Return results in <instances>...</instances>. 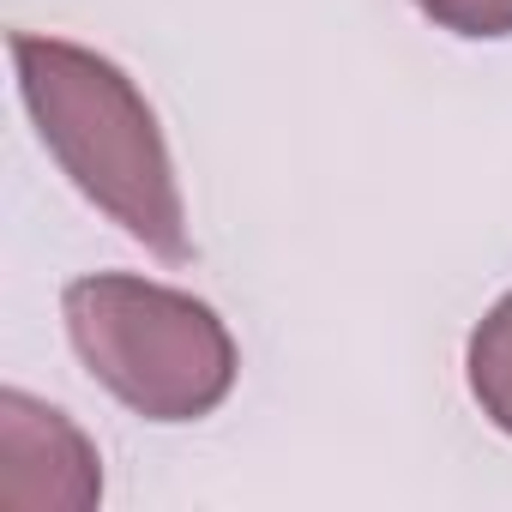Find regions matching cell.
<instances>
[{
    "instance_id": "obj_1",
    "label": "cell",
    "mask_w": 512,
    "mask_h": 512,
    "mask_svg": "<svg viewBox=\"0 0 512 512\" xmlns=\"http://www.w3.org/2000/svg\"><path fill=\"white\" fill-rule=\"evenodd\" d=\"M13 67L31 121L55 163L73 175V187L97 211H109L133 241H145L157 260H193L175 163L139 85L91 49L31 31L13 37Z\"/></svg>"
},
{
    "instance_id": "obj_2",
    "label": "cell",
    "mask_w": 512,
    "mask_h": 512,
    "mask_svg": "<svg viewBox=\"0 0 512 512\" xmlns=\"http://www.w3.org/2000/svg\"><path fill=\"white\" fill-rule=\"evenodd\" d=\"M79 362L145 422L211 416L235 386V344L223 320L163 284L97 272L61 296Z\"/></svg>"
},
{
    "instance_id": "obj_3",
    "label": "cell",
    "mask_w": 512,
    "mask_h": 512,
    "mask_svg": "<svg viewBox=\"0 0 512 512\" xmlns=\"http://www.w3.org/2000/svg\"><path fill=\"white\" fill-rule=\"evenodd\" d=\"M97 452L85 446V434L25 398V392H0V506L7 512H79L97 500Z\"/></svg>"
},
{
    "instance_id": "obj_4",
    "label": "cell",
    "mask_w": 512,
    "mask_h": 512,
    "mask_svg": "<svg viewBox=\"0 0 512 512\" xmlns=\"http://www.w3.org/2000/svg\"><path fill=\"white\" fill-rule=\"evenodd\" d=\"M470 392L482 416L512 434V296L488 308V320L470 332Z\"/></svg>"
},
{
    "instance_id": "obj_5",
    "label": "cell",
    "mask_w": 512,
    "mask_h": 512,
    "mask_svg": "<svg viewBox=\"0 0 512 512\" xmlns=\"http://www.w3.org/2000/svg\"><path fill=\"white\" fill-rule=\"evenodd\" d=\"M416 7L458 37H512V0H416Z\"/></svg>"
}]
</instances>
